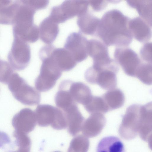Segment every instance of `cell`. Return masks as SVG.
<instances>
[{"mask_svg":"<svg viewBox=\"0 0 152 152\" xmlns=\"http://www.w3.org/2000/svg\"><path fill=\"white\" fill-rule=\"evenodd\" d=\"M130 19L119 10H109L100 19L95 36L107 46L127 47L133 38L128 27Z\"/></svg>","mask_w":152,"mask_h":152,"instance_id":"cell-1","label":"cell"},{"mask_svg":"<svg viewBox=\"0 0 152 152\" xmlns=\"http://www.w3.org/2000/svg\"><path fill=\"white\" fill-rule=\"evenodd\" d=\"M118 64L114 60L103 66L92 65L85 72V79L88 83L96 84L104 90L115 88L117 84L116 75L119 70Z\"/></svg>","mask_w":152,"mask_h":152,"instance_id":"cell-2","label":"cell"},{"mask_svg":"<svg viewBox=\"0 0 152 152\" xmlns=\"http://www.w3.org/2000/svg\"><path fill=\"white\" fill-rule=\"evenodd\" d=\"M8 88L13 97L23 104L34 105L39 103L40 93L29 85L19 74L14 72L8 83Z\"/></svg>","mask_w":152,"mask_h":152,"instance_id":"cell-3","label":"cell"},{"mask_svg":"<svg viewBox=\"0 0 152 152\" xmlns=\"http://www.w3.org/2000/svg\"><path fill=\"white\" fill-rule=\"evenodd\" d=\"M40 73L35 80V86L38 91L44 92L52 89L61 76L62 71L50 55L42 57Z\"/></svg>","mask_w":152,"mask_h":152,"instance_id":"cell-4","label":"cell"},{"mask_svg":"<svg viewBox=\"0 0 152 152\" xmlns=\"http://www.w3.org/2000/svg\"><path fill=\"white\" fill-rule=\"evenodd\" d=\"M89 5L88 1L66 0L61 4L53 7L49 16L58 24L87 12Z\"/></svg>","mask_w":152,"mask_h":152,"instance_id":"cell-5","label":"cell"},{"mask_svg":"<svg viewBox=\"0 0 152 152\" xmlns=\"http://www.w3.org/2000/svg\"><path fill=\"white\" fill-rule=\"evenodd\" d=\"M8 58L9 64L13 69L23 70L27 66L30 62V47L26 42L14 37Z\"/></svg>","mask_w":152,"mask_h":152,"instance_id":"cell-6","label":"cell"},{"mask_svg":"<svg viewBox=\"0 0 152 152\" xmlns=\"http://www.w3.org/2000/svg\"><path fill=\"white\" fill-rule=\"evenodd\" d=\"M114 56L115 61L126 75L135 77L136 72L142 62L134 51L128 47L117 48Z\"/></svg>","mask_w":152,"mask_h":152,"instance_id":"cell-7","label":"cell"},{"mask_svg":"<svg viewBox=\"0 0 152 152\" xmlns=\"http://www.w3.org/2000/svg\"><path fill=\"white\" fill-rule=\"evenodd\" d=\"M88 41L80 33L73 32L67 38L64 48L77 63L80 62L85 60L88 56Z\"/></svg>","mask_w":152,"mask_h":152,"instance_id":"cell-8","label":"cell"},{"mask_svg":"<svg viewBox=\"0 0 152 152\" xmlns=\"http://www.w3.org/2000/svg\"><path fill=\"white\" fill-rule=\"evenodd\" d=\"M37 123L35 112L28 108H23L16 113L12 121L15 130L27 134L34 129Z\"/></svg>","mask_w":152,"mask_h":152,"instance_id":"cell-9","label":"cell"},{"mask_svg":"<svg viewBox=\"0 0 152 152\" xmlns=\"http://www.w3.org/2000/svg\"><path fill=\"white\" fill-rule=\"evenodd\" d=\"M88 55L93 60V64L103 65L110 62L112 59L109 55L107 46L101 40L96 39L88 40Z\"/></svg>","mask_w":152,"mask_h":152,"instance_id":"cell-10","label":"cell"},{"mask_svg":"<svg viewBox=\"0 0 152 152\" xmlns=\"http://www.w3.org/2000/svg\"><path fill=\"white\" fill-rule=\"evenodd\" d=\"M128 27L132 37L139 42L146 43L151 39L152 26L140 17L130 19Z\"/></svg>","mask_w":152,"mask_h":152,"instance_id":"cell-11","label":"cell"},{"mask_svg":"<svg viewBox=\"0 0 152 152\" xmlns=\"http://www.w3.org/2000/svg\"><path fill=\"white\" fill-rule=\"evenodd\" d=\"M64 80L75 101L85 105L92 96L90 88L82 82H73L69 80Z\"/></svg>","mask_w":152,"mask_h":152,"instance_id":"cell-12","label":"cell"},{"mask_svg":"<svg viewBox=\"0 0 152 152\" xmlns=\"http://www.w3.org/2000/svg\"><path fill=\"white\" fill-rule=\"evenodd\" d=\"M64 112L66 119L67 129L71 135L75 136L81 130L85 120L78 109L77 104L62 110Z\"/></svg>","mask_w":152,"mask_h":152,"instance_id":"cell-13","label":"cell"},{"mask_svg":"<svg viewBox=\"0 0 152 152\" xmlns=\"http://www.w3.org/2000/svg\"><path fill=\"white\" fill-rule=\"evenodd\" d=\"M50 55L62 71H70L77 64L71 54L64 48H57L53 46Z\"/></svg>","mask_w":152,"mask_h":152,"instance_id":"cell-14","label":"cell"},{"mask_svg":"<svg viewBox=\"0 0 152 152\" xmlns=\"http://www.w3.org/2000/svg\"><path fill=\"white\" fill-rule=\"evenodd\" d=\"M38 28L39 37L48 45L51 44L54 41L59 31L58 24L49 16L41 22Z\"/></svg>","mask_w":152,"mask_h":152,"instance_id":"cell-15","label":"cell"},{"mask_svg":"<svg viewBox=\"0 0 152 152\" xmlns=\"http://www.w3.org/2000/svg\"><path fill=\"white\" fill-rule=\"evenodd\" d=\"M100 20L88 10L78 16L77 24L81 32L86 35L95 36Z\"/></svg>","mask_w":152,"mask_h":152,"instance_id":"cell-16","label":"cell"},{"mask_svg":"<svg viewBox=\"0 0 152 152\" xmlns=\"http://www.w3.org/2000/svg\"><path fill=\"white\" fill-rule=\"evenodd\" d=\"M106 119L103 114H91L83 124L81 130L86 136L91 137L95 135L96 131H99L104 127Z\"/></svg>","mask_w":152,"mask_h":152,"instance_id":"cell-17","label":"cell"},{"mask_svg":"<svg viewBox=\"0 0 152 152\" xmlns=\"http://www.w3.org/2000/svg\"><path fill=\"white\" fill-rule=\"evenodd\" d=\"M58 108L49 104L38 105L35 111L37 123L39 126L51 125L56 118Z\"/></svg>","mask_w":152,"mask_h":152,"instance_id":"cell-18","label":"cell"},{"mask_svg":"<svg viewBox=\"0 0 152 152\" xmlns=\"http://www.w3.org/2000/svg\"><path fill=\"white\" fill-rule=\"evenodd\" d=\"M96 152H125L124 146L119 138L114 136L104 137L99 142Z\"/></svg>","mask_w":152,"mask_h":152,"instance_id":"cell-19","label":"cell"},{"mask_svg":"<svg viewBox=\"0 0 152 152\" xmlns=\"http://www.w3.org/2000/svg\"><path fill=\"white\" fill-rule=\"evenodd\" d=\"M130 7L135 9L140 17L152 26V0L127 1Z\"/></svg>","mask_w":152,"mask_h":152,"instance_id":"cell-20","label":"cell"},{"mask_svg":"<svg viewBox=\"0 0 152 152\" xmlns=\"http://www.w3.org/2000/svg\"><path fill=\"white\" fill-rule=\"evenodd\" d=\"M102 96L109 111L121 107L125 102L123 92L118 88L108 90Z\"/></svg>","mask_w":152,"mask_h":152,"instance_id":"cell-21","label":"cell"},{"mask_svg":"<svg viewBox=\"0 0 152 152\" xmlns=\"http://www.w3.org/2000/svg\"><path fill=\"white\" fill-rule=\"evenodd\" d=\"M83 106L86 111L91 114L96 113L103 114L109 111L102 96H92Z\"/></svg>","mask_w":152,"mask_h":152,"instance_id":"cell-22","label":"cell"},{"mask_svg":"<svg viewBox=\"0 0 152 152\" xmlns=\"http://www.w3.org/2000/svg\"><path fill=\"white\" fill-rule=\"evenodd\" d=\"M89 146L88 139L83 135H78L72 139L67 152H87Z\"/></svg>","mask_w":152,"mask_h":152,"instance_id":"cell-23","label":"cell"},{"mask_svg":"<svg viewBox=\"0 0 152 152\" xmlns=\"http://www.w3.org/2000/svg\"><path fill=\"white\" fill-rule=\"evenodd\" d=\"M135 77L143 83L148 85L152 83V64L142 62L137 69Z\"/></svg>","mask_w":152,"mask_h":152,"instance_id":"cell-24","label":"cell"},{"mask_svg":"<svg viewBox=\"0 0 152 152\" xmlns=\"http://www.w3.org/2000/svg\"><path fill=\"white\" fill-rule=\"evenodd\" d=\"M13 135L16 139L15 143L18 149L30 151L31 142L27 134L15 130Z\"/></svg>","mask_w":152,"mask_h":152,"instance_id":"cell-25","label":"cell"},{"mask_svg":"<svg viewBox=\"0 0 152 152\" xmlns=\"http://www.w3.org/2000/svg\"><path fill=\"white\" fill-rule=\"evenodd\" d=\"M13 69L7 62L0 60V82L8 84L12 74Z\"/></svg>","mask_w":152,"mask_h":152,"instance_id":"cell-26","label":"cell"},{"mask_svg":"<svg viewBox=\"0 0 152 152\" xmlns=\"http://www.w3.org/2000/svg\"><path fill=\"white\" fill-rule=\"evenodd\" d=\"M140 54L143 61L152 64V43H145L140 48Z\"/></svg>","mask_w":152,"mask_h":152,"instance_id":"cell-27","label":"cell"},{"mask_svg":"<svg viewBox=\"0 0 152 152\" xmlns=\"http://www.w3.org/2000/svg\"><path fill=\"white\" fill-rule=\"evenodd\" d=\"M89 4L93 10L99 12L104 9L107 6L109 2V0H89Z\"/></svg>","mask_w":152,"mask_h":152,"instance_id":"cell-28","label":"cell"},{"mask_svg":"<svg viewBox=\"0 0 152 152\" xmlns=\"http://www.w3.org/2000/svg\"><path fill=\"white\" fill-rule=\"evenodd\" d=\"M28 4L36 11L46 8L49 1L47 0H27Z\"/></svg>","mask_w":152,"mask_h":152,"instance_id":"cell-29","label":"cell"},{"mask_svg":"<svg viewBox=\"0 0 152 152\" xmlns=\"http://www.w3.org/2000/svg\"><path fill=\"white\" fill-rule=\"evenodd\" d=\"M11 140L8 135L5 133L0 131V148L6 144L10 142Z\"/></svg>","mask_w":152,"mask_h":152,"instance_id":"cell-30","label":"cell"},{"mask_svg":"<svg viewBox=\"0 0 152 152\" xmlns=\"http://www.w3.org/2000/svg\"><path fill=\"white\" fill-rule=\"evenodd\" d=\"M9 152H30V151L18 149V150L17 151H12Z\"/></svg>","mask_w":152,"mask_h":152,"instance_id":"cell-31","label":"cell"},{"mask_svg":"<svg viewBox=\"0 0 152 152\" xmlns=\"http://www.w3.org/2000/svg\"><path fill=\"white\" fill-rule=\"evenodd\" d=\"M53 152H61L59 151H54Z\"/></svg>","mask_w":152,"mask_h":152,"instance_id":"cell-32","label":"cell"}]
</instances>
